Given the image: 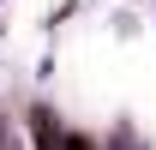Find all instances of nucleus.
<instances>
[{
	"label": "nucleus",
	"mask_w": 156,
	"mask_h": 150,
	"mask_svg": "<svg viewBox=\"0 0 156 150\" xmlns=\"http://www.w3.org/2000/svg\"><path fill=\"white\" fill-rule=\"evenodd\" d=\"M36 150H78V144H72V138H60V132H48V138H42Z\"/></svg>",
	"instance_id": "nucleus-1"
}]
</instances>
